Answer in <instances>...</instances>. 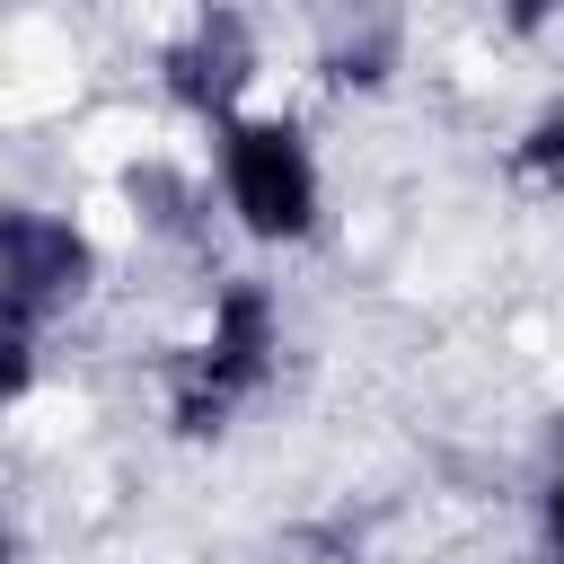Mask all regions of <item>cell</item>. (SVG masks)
Returning a JSON list of instances; mask_svg holds the SVG:
<instances>
[{
	"label": "cell",
	"instance_id": "3",
	"mask_svg": "<svg viewBox=\"0 0 564 564\" xmlns=\"http://www.w3.org/2000/svg\"><path fill=\"white\" fill-rule=\"evenodd\" d=\"M0 273H9V352H18V379H26V335H35V317H44L62 291H79L88 247H79V229H62V220H44V212H9V229H0Z\"/></svg>",
	"mask_w": 564,
	"mask_h": 564
},
{
	"label": "cell",
	"instance_id": "2",
	"mask_svg": "<svg viewBox=\"0 0 564 564\" xmlns=\"http://www.w3.org/2000/svg\"><path fill=\"white\" fill-rule=\"evenodd\" d=\"M220 167H229V203H238V220L256 238H308L317 167H308V141L291 123H229Z\"/></svg>",
	"mask_w": 564,
	"mask_h": 564
},
{
	"label": "cell",
	"instance_id": "7",
	"mask_svg": "<svg viewBox=\"0 0 564 564\" xmlns=\"http://www.w3.org/2000/svg\"><path fill=\"white\" fill-rule=\"evenodd\" d=\"M546 538H555V555H564V476L546 485Z\"/></svg>",
	"mask_w": 564,
	"mask_h": 564
},
{
	"label": "cell",
	"instance_id": "4",
	"mask_svg": "<svg viewBox=\"0 0 564 564\" xmlns=\"http://www.w3.org/2000/svg\"><path fill=\"white\" fill-rule=\"evenodd\" d=\"M247 62H256V53H247V26H238L229 9H212V18L167 53L176 97H185V106H203V115H229V97L247 88Z\"/></svg>",
	"mask_w": 564,
	"mask_h": 564
},
{
	"label": "cell",
	"instance_id": "1",
	"mask_svg": "<svg viewBox=\"0 0 564 564\" xmlns=\"http://www.w3.org/2000/svg\"><path fill=\"white\" fill-rule=\"evenodd\" d=\"M264 370H273V300H264V282H229L212 308V344L176 379V432H220L229 405L247 388H264Z\"/></svg>",
	"mask_w": 564,
	"mask_h": 564
},
{
	"label": "cell",
	"instance_id": "5",
	"mask_svg": "<svg viewBox=\"0 0 564 564\" xmlns=\"http://www.w3.org/2000/svg\"><path fill=\"white\" fill-rule=\"evenodd\" d=\"M520 167H529L538 185H555V194H564V115H546V123L520 141Z\"/></svg>",
	"mask_w": 564,
	"mask_h": 564
},
{
	"label": "cell",
	"instance_id": "6",
	"mask_svg": "<svg viewBox=\"0 0 564 564\" xmlns=\"http://www.w3.org/2000/svg\"><path fill=\"white\" fill-rule=\"evenodd\" d=\"M555 9H564V0H502V18H511V26H520V35H538V26H546V18H555Z\"/></svg>",
	"mask_w": 564,
	"mask_h": 564
}]
</instances>
